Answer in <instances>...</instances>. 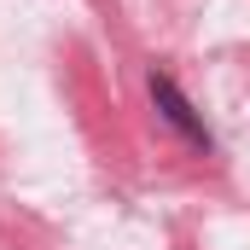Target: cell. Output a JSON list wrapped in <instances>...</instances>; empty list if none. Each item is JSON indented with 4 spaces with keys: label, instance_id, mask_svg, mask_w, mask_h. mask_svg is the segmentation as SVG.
Segmentation results:
<instances>
[{
    "label": "cell",
    "instance_id": "1",
    "mask_svg": "<svg viewBox=\"0 0 250 250\" xmlns=\"http://www.w3.org/2000/svg\"><path fill=\"white\" fill-rule=\"evenodd\" d=\"M146 87H151V99H157V111H163V123H169V128H181L192 146H204V151L215 146V134H209V128H204V117L192 111V99L181 93V87H175V76L151 70V82H146Z\"/></svg>",
    "mask_w": 250,
    "mask_h": 250
}]
</instances>
